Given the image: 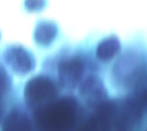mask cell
<instances>
[{
  "mask_svg": "<svg viewBox=\"0 0 147 131\" xmlns=\"http://www.w3.org/2000/svg\"><path fill=\"white\" fill-rule=\"evenodd\" d=\"M3 114V104H2V100H0V120H1Z\"/></svg>",
  "mask_w": 147,
  "mask_h": 131,
  "instance_id": "4fadbf2b",
  "label": "cell"
},
{
  "mask_svg": "<svg viewBox=\"0 0 147 131\" xmlns=\"http://www.w3.org/2000/svg\"><path fill=\"white\" fill-rule=\"evenodd\" d=\"M8 66L17 74L25 75L35 68V59L30 52L21 46L9 47L4 54Z\"/></svg>",
  "mask_w": 147,
  "mask_h": 131,
  "instance_id": "52a82bcc",
  "label": "cell"
},
{
  "mask_svg": "<svg viewBox=\"0 0 147 131\" xmlns=\"http://www.w3.org/2000/svg\"><path fill=\"white\" fill-rule=\"evenodd\" d=\"M146 60L137 51H127L121 56L113 66L114 80L124 87L136 85L145 75Z\"/></svg>",
  "mask_w": 147,
  "mask_h": 131,
  "instance_id": "3957f363",
  "label": "cell"
},
{
  "mask_svg": "<svg viewBox=\"0 0 147 131\" xmlns=\"http://www.w3.org/2000/svg\"><path fill=\"white\" fill-rule=\"evenodd\" d=\"M2 131H32V128L30 120L23 112L13 110L5 116Z\"/></svg>",
  "mask_w": 147,
  "mask_h": 131,
  "instance_id": "ba28073f",
  "label": "cell"
},
{
  "mask_svg": "<svg viewBox=\"0 0 147 131\" xmlns=\"http://www.w3.org/2000/svg\"><path fill=\"white\" fill-rule=\"evenodd\" d=\"M120 50V42L117 36H109L101 40L96 49L97 57L104 62L111 60Z\"/></svg>",
  "mask_w": 147,
  "mask_h": 131,
  "instance_id": "9c48e42d",
  "label": "cell"
},
{
  "mask_svg": "<svg viewBox=\"0 0 147 131\" xmlns=\"http://www.w3.org/2000/svg\"><path fill=\"white\" fill-rule=\"evenodd\" d=\"M57 33V28L51 23H42L35 31V39L41 45L49 44Z\"/></svg>",
  "mask_w": 147,
  "mask_h": 131,
  "instance_id": "30bf717a",
  "label": "cell"
},
{
  "mask_svg": "<svg viewBox=\"0 0 147 131\" xmlns=\"http://www.w3.org/2000/svg\"><path fill=\"white\" fill-rule=\"evenodd\" d=\"M39 131H71L76 121L77 102L73 97H64L36 110Z\"/></svg>",
  "mask_w": 147,
  "mask_h": 131,
  "instance_id": "6da1fadb",
  "label": "cell"
},
{
  "mask_svg": "<svg viewBox=\"0 0 147 131\" xmlns=\"http://www.w3.org/2000/svg\"><path fill=\"white\" fill-rule=\"evenodd\" d=\"M135 99L144 108L147 106V75H144L135 85Z\"/></svg>",
  "mask_w": 147,
  "mask_h": 131,
  "instance_id": "8fae6325",
  "label": "cell"
},
{
  "mask_svg": "<svg viewBox=\"0 0 147 131\" xmlns=\"http://www.w3.org/2000/svg\"><path fill=\"white\" fill-rule=\"evenodd\" d=\"M11 87V79L6 71L0 66V100L9 92Z\"/></svg>",
  "mask_w": 147,
  "mask_h": 131,
  "instance_id": "7c38bea8",
  "label": "cell"
},
{
  "mask_svg": "<svg viewBox=\"0 0 147 131\" xmlns=\"http://www.w3.org/2000/svg\"><path fill=\"white\" fill-rule=\"evenodd\" d=\"M79 94L85 102L98 110L108 101L107 90L102 80L97 77H87L79 87Z\"/></svg>",
  "mask_w": 147,
  "mask_h": 131,
  "instance_id": "5b68a950",
  "label": "cell"
},
{
  "mask_svg": "<svg viewBox=\"0 0 147 131\" xmlns=\"http://www.w3.org/2000/svg\"><path fill=\"white\" fill-rule=\"evenodd\" d=\"M85 71L83 61L76 56L64 59L58 66V78L61 86L75 88L82 80Z\"/></svg>",
  "mask_w": 147,
  "mask_h": 131,
  "instance_id": "8992f818",
  "label": "cell"
},
{
  "mask_svg": "<svg viewBox=\"0 0 147 131\" xmlns=\"http://www.w3.org/2000/svg\"><path fill=\"white\" fill-rule=\"evenodd\" d=\"M57 90L53 81L44 76L31 78L24 88V99L27 105L36 110L55 101Z\"/></svg>",
  "mask_w": 147,
  "mask_h": 131,
  "instance_id": "277c9868",
  "label": "cell"
},
{
  "mask_svg": "<svg viewBox=\"0 0 147 131\" xmlns=\"http://www.w3.org/2000/svg\"><path fill=\"white\" fill-rule=\"evenodd\" d=\"M142 105L133 97L107 101L100 109L99 116L109 127L128 129L139 120Z\"/></svg>",
  "mask_w": 147,
  "mask_h": 131,
  "instance_id": "7a4b0ae2",
  "label": "cell"
}]
</instances>
